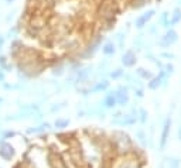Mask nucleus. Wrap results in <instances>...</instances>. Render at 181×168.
Wrapping results in <instances>:
<instances>
[{
  "instance_id": "2",
  "label": "nucleus",
  "mask_w": 181,
  "mask_h": 168,
  "mask_svg": "<svg viewBox=\"0 0 181 168\" xmlns=\"http://www.w3.org/2000/svg\"><path fill=\"white\" fill-rule=\"evenodd\" d=\"M180 167V161L177 158H171L169 161V168H178Z\"/></svg>"
},
{
  "instance_id": "1",
  "label": "nucleus",
  "mask_w": 181,
  "mask_h": 168,
  "mask_svg": "<svg viewBox=\"0 0 181 168\" xmlns=\"http://www.w3.org/2000/svg\"><path fill=\"white\" fill-rule=\"evenodd\" d=\"M169 127H170V122L167 120L166 126H164V132H163V140H161V146L166 144V140H167V134H169Z\"/></svg>"
}]
</instances>
